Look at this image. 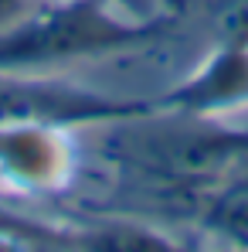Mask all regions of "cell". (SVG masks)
<instances>
[{
	"instance_id": "1",
	"label": "cell",
	"mask_w": 248,
	"mask_h": 252,
	"mask_svg": "<svg viewBox=\"0 0 248 252\" xmlns=\"http://www.w3.org/2000/svg\"><path fill=\"white\" fill-rule=\"evenodd\" d=\"M150 28H133L102 10L95 0L65 3L51 14L24 17L0 31V72L7 68H38L48 62L92 55L129 41H143Z\"/></svg>"
},
{
	"instance_id": "2",
	"label": "cell",
	"mask_w": 248,
	"mask_h": 252,
	"mask_svg": "<svg viewBox=\"0 0 248 252\" xmlns=\"http://www.w3.org/2000/svg\"><path fill=\"white\" fill-rule=\"evenodd\" d=\"M146 113L143 102L109 99L68 85L24 82L0 75V129H48L75 123H116Z\"/></svg>"
},
{
	"instance_id": "3",
	"label": "cell",
	"mask_w": 248,
	"mask_h": 252,
	"mask_svg": "<svg viewBox=\"0 0 248 252\" xmlns=\"http://www.w3.org/2000/svg\"><path fill=\"white\" fill-rule=\"evenodd\" d=\"M248 150V136L228 129H164L146 133L133 143V157L153 174L173 177L180 184L211 181L228 174V167Z\"/></svg>"
},
{
	"instance_id": "4",
	"label": "cell",
	"mask_w": 248,
	"mask_h": 252,
	"mask_svg": "<svg viewBox=\"0 0 248 252\" xmlns=\"http://www.w3.org/2000/svg\"><path fill=\"white\" fill-rule=\"evenodd\" d=\"M51 154L44 129H0V177L38 181L51 170Z\"/></svg>"
},
{
	"instance_id": "5",
	"label": "cell",
	"mask_w": 248,
	"mask_h": 252,
	"mask_svg": "<svg viewBox=\"0 0 248 252\" xmlns=\"http://www.w3.org/2000/svg\"><path fill=\"white\" fill-rule=\"evenodd\" d=\"M211 225L228 239L248 246V181H238L218 194V201L211 205Z\"/></svg>"
},
{
	"instance_id": "6",
	"label": "cell",
	"mask_w": 248,
	"mask_h": 252,
	"mask_svg": "<svg viewBox=\"0 0 248 252\" xmlns=\"http://www.w3.org/2000/svg\"><path fill=\"white\" fill-rule=\"evenodd\" d=\"M17 3H21V0H0V24H3V21L17 10Z\"/></svg>"
}]
</instances>
